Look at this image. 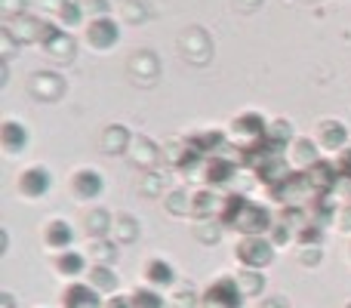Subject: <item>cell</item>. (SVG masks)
Returning <instances> with one entry per match:
<instances>
[{
	"label": "cell",
	"instance_id": "ab89813d",
	"mask_svg": "<svg viewBox=\"0 0 351 308\" xmlns=\"http://www.w3.org/2000/svg\"><path fill=\"white\" fill-rule=\"evenodd\" d=\"M262 308H284V299L274 296V299H268V303H262Z\"/></svg>",
	"mask_w": 351,
	"mask_h": 308
},
{
	"label": "cell",
	"instance_id": "5bb4252c",
	"mask_svg": "<svg viewBox=\"0 0 351 308\" xmlns=\"http://www.w3.org/2000/svg\"><path fill=\"white\" fill-rule=\"evenodd\" d=\"M317 139H321L324 148H333V152H339V148H346L348 130H346V123H339V121H324L321 130H317Z\"/></svg>",
	"mask_w": 351,
	"mask_h": 308
},
{
	"label": "cell",
	"instance_id": "8992f818",
	"mask_svg": "<svg viewBox=\"0 0 351 308\" xmlns=\"http://www.w3.org/2000/svg\"><path fill=\"white\" fill-rule=\"evenodd\" d=\"M305 176H308V185L315 194H330L336 188V182H339L336 163H324V161H317L311 169H305Z\"/></svg>",
	"mask_w": 351,
	"mask_h": 308
},
{
	"label": "cell",
	"instance_id": "60d3db41",
	"mask_svg": "<svg viewBox=\"0 0 351 308\" xmlns=\"http://www.w3.org/2000/svg\"><path fill=\"white\" fill-rule=\"evenodd\" d=\"M348 308H351V305H348Z\"/></svg>",
	"mask_w": 351,
	"mask_h": 308
},
{
	"label": "cell",
	"instance_id": "e575fe53",
	"mask_svg": "<svg viewBox=\"0 0 351 308\" xmlns=\"http://www.w3.org/2000/svg\"><path fill=\"white\" fill-rule=\"evenodd\" d=\"M25 3H28V0H0V10H3L6 16H19V12L25 10Z\"/></svg>",
	"mask_w": 351,
	"mask_h": 308
},
{
	"label": "cell",
	"instance_id": "9c48e42d",
	"mask_svg": "<svg viewBox=\"0 0 351 308\" xmlns=\"http://www.w3.org/2000/svg\"><path fill=\"white\" fill-rule=\"evenodd\" d=\"M49 185H53V179H49V173L43 167L25 169L22 179H19V188H22L25 198H43L49 191Z\"/></svg>",
	"mask_w": 351,
	"mask_h": 308
},
{
	"label": "cell",
	"instance_id": "e0dca14e",
	"mask_svg": "<svg viewBox=\"0 0 351 308\" xmlns=\"http://www.w3.org/2000/svg\"><path fill=\"white\" fill-rule=\"evenodd\" d=\"M71 188L77 198H96V194L102 191V176L93 173V169H80V173H74Z\"/></svg>",
	"mask_w": 351,
	"mask_h": 308
},
{
	"label": "cell",
	"instance_id": "8fae6325",
	"mask_svg": "<svg viewBox=\"0 0 351 308\" xmlns=\"http://www.w3.org/2000/svg\"><path fill=\"white\" fill-rule=\"evenodd\" d=\"M234 169H237V161H231V157H213V161L204 163V179L210 182V185H222V182H231L234 179Z\"/></svg>",
	"mask_w": 351,
	"mask_h": 308
},
{
	"label": "cell",
	"instance_id": "9a60e30c",
	"mask_svg": "<svg viewBox=\"0 0 351 308\" xmlns=\"http://www.w3.org/2000/svg\"><path fill=\"white\" fill-rule=\"evenodd\" d=\"M0 142H3L6 154H19L25 145H28V133H25L22 123L6 121V123H3V130H0Z\"/></svg>",
	"mask_w": 351,
	"mask_h": 308
},
{
	"label": "cell",
	"instance_id": "5b68a950",
	"mask_svg": "<svg viewBox=\"0 0 351 308\" xmlns=\"http://www.w3.org/2000/svg\"><path fill=\"white\" fill-rule=\"evenodd\" d=\"M271 191H274V198L284 200V204H296V200H302V198H315V191H311L308 176L305 173H290L280 185H274Z\"/></svg>",
	"mask_w": 351,
	"mask_h": 308
},
{
	"label": "cell",
	"instance_id": "d6986e66",
	"mask_svg": "<svg viewBox=\"0 0 351 308\" xmlns=\"http://www.w3.org/2000/svg\"><path fill=\"white\" fill-rule=\"evenodd\" d=\"M145 278H148V284H154V287H170L173 281H176V272H173L170 262L152 259V262L145 265Z\"/></svg>",
	"mask_w": 351,
	"mask_h": 308
},
{
	"label": "cell",
	"instance_id": "30bf717a",
	"mask_svg": "<svg viewBox=\"0 0 351 308\" xmlns=\"http://www.w3.org/2000/svg\"><path fill=\"white\" fill-rule=\"evenodd\" d=\"M31 93H34L37 99H43V102H56V99L65 93V84H62L59 74H34V80H31Z\"/></svg>",
	"mask_w": 351,
	"mask_h": 308
},
{
	"label": "cell",
	"instance_id": "2e32d148",
	"mask_svg": "<svg viewBox=\"0 0 351 308\" xmlns=\"http://www.w3.org/2000/svg\"><path fill=\"white\" fill-rule=\"evenodd\" d=\"M65 308H102V303H99V296H96L93 287L74 284V287L65 290Z\"/></svg>",
	"mask_w": 351,
	"mask_h": 308
},
{
	"label": "cell",
	"instance_id": "83f0119b",
	"mask_svg": "<svg viewBox=\"0 0 351 308\" xmlns=\"http://www.w3.org/2000/svg\"><path fill=\"white\" fill-rule=\"evenodd\" d=\"M136 148H139V152H133V161L139 163V167H148V163L158 161V145H154V142L136 139Z\"/></svg>",
	"mask_w": 351,
	"mask_h": 308
},
{
	"label": "cell",
	"instance_id": "6da1fadb",
	"mask_svg": "<svg viewBox=\"0 0 351 308\" xmlns=\"http://www.w3.org/2000/svg\"><path fill=\"white\" fill-rule=\"evenodd\" d=\"M219 219H222L225 225H231V228L243 231L247 237H259L262 231H268L274 225L271 213H268L265 206L253 204V200L241 198V194H228V198H225Z\"/></svg>",
	"mask_w": 351,
	"mask_h": 308
},
{
	"label": "cell",
	"instance_id": "484cf974",
	"mask_svg": "<svg viewBox=\"0 0 351 308\" xmlns=\"http://www.w3.org/2000/svg\"><path fill=\"white\" fill-rule=\"evenodd\" d=\"M56 268H59V274L77 278V274L86 268V259H84V253H62L59 259H56Z\"/></svg>",
	"mask_w": 351,
	"mask_h": 308
},
{
	"label": "cell",
	"instance_id": "ffe728a7",
	"mask_svg": "<svg viewBox=\"0 0 351 308\" xmlns=\"http://www.w3.org/2000/svg\"><path fill=\"white\" fill-rule=\"evenodd\" d=\"M222 204H225V198H216L213 191H197L191 198V213L194 216H213V213H222Z\"/></svg>",
	"mask_w": 351,
	"mask_h": 308
},
{
	"label": "cell",
	"instance_id": "603a6c76",
	"mask_svg": "<svg viewBox=\"0 0 351 308\" xmlns=\"http://www.w3.org/2000/svg\"><path fill=\"white\" fill-rule=\"evenodd\" d=\"M47 244L49 247H68L71 244V225L65 219H53L47 225Z\"/></svg>",
	"mask_w": 351,
	"mask_h": 308
},
{
	"label": "cell",
	"instance_id": "4fadbf2b",
	"mask_svg": "<svg viewBox=\"0 0 351 308\" xmlns=\"http://www.w3.org/2000/svg\"><path fill=\"white\" fill-rule=\"evenodd\" d=\"M130 74H133L136 84H154V78H158V59H154L152 53L133 56V62H130Z\"/></svg>",
	"mask_w": 351,
	"mask_h": 308
},
{
	"label": "cell",
	"instance_id": "7a4b0ae2",
	"mask_svg": "<svg viewBox=\"0 0 351 308\" xmlns=\"http://www.w3.org/2000/svg\"><path fill=\"white\" fill-rule=\"evenodd\" d=\"M241 287H237L234 278H222L216 281V284L206 287L204 299H200V305L204 308H241Z\"/></svg>",
	"mask_w": 351,
	"mask_h": 308
},
{
	"label": "cell",
	"instance_id": "cb8c5ba5",
	"mask_svg": "<svg viewBox=\"0 0 351 308\" xmlns=\"http://www.w3.org/2000/svg\"><path fill=\"white\" fill-rule=\"evenodd\" d=\"M90 287H93V290H99V293H111L117 287L114 272H111L108 265H96L90 272Z\"/></svg>",
	"mask_w": 351,
	"mask_h": 308
},
{
	"label": "cell",
	"instance_id": "f35d334b",
	"mask_svg": "<svg viewBox=\"0 0 351 308\" xmlns=\"http://www.w3.org/2000/svg\"><path fill=\"white\" fill-rule=\"evenodd\" d=\"M108 308H136V305H133V299H123V296H114V299H111V303H108Z\"/></svg>",
	"mask_w": 351,
	"mask_h": 308
},
{
	"label": "cell",
	"instance_id": "3957f363",
	"mask_svg": "<svg viewBox=\"0 0 351 308\" xmlns=\"http://www.w3.org/2000/svg\"><path fill=\"white\" fill-rule=\"evenodd\" d=\"M237 259L247 268H265L268 262L274 259V241H265V237H243L237 244Z\"/></svg>",
	"mask_w": 351,
	"mask_h": 308
},
{
	"label": "cell",
	"instance_id": "4316f807",
	"mask_svg": "<svg viewBox=\"0 0 351 308\" xmlns=\"http://www.w3.org/2000/svg\"><path fill=\"white\" fill-rule=\"evenodd\" d=\"M237 287H241V293L243 296H256V293L265 287V281H262V274L259 272H241L237 274Z\"/></svg>",
	"mask_w": 351,
	"mask_h": 308
},
{
	"label": "cell",
	"instance_id": "ac0fdd59",
	"mask_svg": "<svg viewBox=\"0 0 351 308\" xmlns=\"http://www.w3.org/2000/svg\"><path fill=\"white\" fill-rule=\"evenodd\" d=\"M265 145L271 154H280L287 145H290V123L287 121H274L268 123V133H265Z\"/></svg>",
	"mask_w": 351,
	"mask_h": 308
},
{
	"label": "cell",
	"instance_id": "52a82bcc",
	"mask_svg": "<svg viewBox=\"0 0 351 308\" xmlns=\"http://www.w3.org/2000/svg\"><path fill=\"white\" fill-rule=\"evenodd\" d=\"M86 37H90V43L96 49H111L117 43V37H121V28H117L108 16H102V19H93V22H90Z\"/></svg>",
	"mask_w": 351,
	"mask_h": 308
},
{
	"label": "cell",
	"instance_id": "7c38bea8",
	"mask_svg": "<svg viewBox=\"0 0 351 308\" xmlns=\"http://www.w3.org/2000/svg\"><path fill=\"white\" fill-rule=\"evenodd\" d=\"M10 34L16 37L19 43H34V40H43L47 25H43L40 19H19L16 25H10Z\"/></svg>",
	"mask_w": 351,
	"mask_h": 308
},
{
	"label": "cell",
	"instance_id": "f546056e",
	"mask_svg": "<svg viewBox=\"0 0 351 308\" xmlns=\"http://www.w3.org/2000/svg\"><path fill=\"white\" fill-rule=\"evenodd\" d=\"M108 213L105 210H96V213H90V216H86V231H90V235H105V231L111 228V222H108Z\"/></svg>",
	"mask_w": 351,
	"mask_h": 308
},
{
	"label": "cell",
	"instance_id": "7402d4cb",
	"mask_svg": "<svg viewBox=\"0 0 351 308\" xmlns=\"http://www.w3.org/2000/svg\"><path fill=\"white\" fill-rule=\"evenodd\" d=\"M259 176H262V182H268V185L274 188V185H280V182L290 176V167H287V161L278 154V157H271V161L259 169Z\"/></svg>",
	"mask_w": 351,
	"mask_h": 308
},
{
	"label": "cell",
	"instance_id": "d590c367",
	"mask_svg": "<svg viewBox=\"0 0 351 308\" xmlns=\"http://www.w3.org/2000/svg\"><path fill=\"white\" fill-rule=\"evenodd\" d=\"M336 169H339V176H346V179H351V145L339 154V163H336Z\"/></svg>",
	"mask_w": 351,
	"mask_h": 308
},
{
	"label": "cell",
	"instance_id": "836d02e7",
	"mask_svg": "<svg viewBox=\"0 0 351 308\" xmlns=\"http://www.w3.org/2000/svg\"><path fill=\"white\" fill-rule=\"evenodd\" d=\"M167 210H176V213H182V210H191V200H188V204H185V194H182V191H173L170 194V200H167Z\"/></svg>",
	"mask_w": 351,
	"mask_h": 308
},
{
	"label": "cell",
	"instance_id": "44dd1931",
	"mask_svg": "<svg viewBox=\"0 0 351 308\" xmlns=\"http://www.w3.org/2000/svg\"><path fill=\"white\" fill-rule=\"evenodd\" d=\"M127 145H130V133L123 127H108L102 133V152L121 154V152H127Z\"/></svg>",
	"mask_w": 351,
	"mask_h": 308
},
{
	"label": "cell",
	"instance_id": "f1b7e54d",
	"mask_svg": "<svg viewBox=\"0 0 351 308\" xmlns=\"http://www.w3.org/2000/svg\"><path fill=\"white\" fill-rule=\"evenodd\" d=\"M80 12H84V0H65L59 10L62 25H77L80 22Z\"/></svg>",
	"mask_w": 351,
	"mask_h": 308
},
{
	"label": "cell",
	"instance_id": "ba28073f",
	"mask_svg": "<svg viewBox=\"0 0 351 308\" xmlns=\"http://www.w3.org/2000/svg\"><path fill=\"white\" fill-rule=\"evenodd\" d=\"M265 133H268V123L262 121L259 115H241L234 121V136L237 139H243L247 145H253V142H259V139H265Z\"/></svg>",
	"mask_w": 351,
	"mask_h": 308
},
{
	"label": "cell",
	"instance_id": "8d00e7d4",
	"mask_svg": "<svg viewBox=\"0 0 351 308\" xmlns=\"http://www.w3.org/2000/svg\"><path fill=\"white\" fill-rule=\"evenodd\" d=\"M84 6L90 12H96V19H102L108 12V0H84Z\"/></svg>",
	"mask_w": 351,
	"mask_h": 308
},
{
	"label": "cell",
	"instance_id": "1f68e13d",
	"mask_svg": "<svg viewBox=\"0 0 351 308\" xmlns=\"http://www.w3.org/2000/svg\"><path fill=\"white\" fill-rule=\"evenodd\" d=\"M130 299H133L136 308H164V299H160L154 290H136Z\"/></svg>",
	"mask_w": 351,
	"mask_h": 308
},
{
	"label": "cell",
	"instance_id": "d4e9b609",
	"mask_svg": "<svg viewBox=\"0 0 351 308\" xmlns=\"http://www.w3.org/2000/svg\"><path fill=\"white\" fill-rule=\"evenodd\" d=\"M293 163H299V167L311 169L317 163V148L311 145L308 139H296L293 142Z\"/></svg>",
	"mask_w": 351,
	"mask_h": 308
},
{
	"label": "cell",
	"instance_id": "4dcf8cb0",
	"mask_svg": "<svg viewBox=\"0 0 351 308\" xmlns=\"http://www.w3.org/2000/svg\"><path fill=\"white\" fill-rule=\"evenodd\" d=\"M90 253H93V259H96V265H108L117 256V250H114V244H108V241H96Z\"/></svg>",
	"mask_w": 351,
	"mask_h": 308
},
{
	"label": "cell",
	"instance_id": "74e56055",
	"mask_svg": "<svg viewBox=\"0 0 351 308\" xmlns=\"http://www.w3.org/2000/svg\"><path fill=\"white\" fill-rule=\"evenodd\" d=\"M194 305H197V296H194L191 290L179 293V305H176V308H194Z\"/></svg>",
	"mask_w": 351,
	"mask_h": 308
},
{
	"label": "cell",
	"instance_id": "d6a6232c",
	"mask_svg": "<svg viewBox=\"0 0 351 308\" xmlns=\"http://www.w3.org/2000/svg\"><path fill=\"white\" fill-rule=\"evenodd\" d=\"M139 235V225H136L133 216H117V237L121 241H133Z\"/></svg>",
	"mask_w": 351,
	"mask_h": 308
},
{
	"label": "cell",
	"instance_id": "277c9868",
	"mask_svg": "<svg viewBox=\"0 0 351 308\" xmlns=\"http://www.w3.org/2000/svg\"><path fill=\"white\" fill-rule=\"evenodd\" d=\"M40 43L47 47V53L59 62H71L74 53H77V40H74L71 34H65L62 28H56V25H47V34H43Z\"/></svg>",
	"mask_w": 351,
	"mask_h": 308
}]
</instances>
